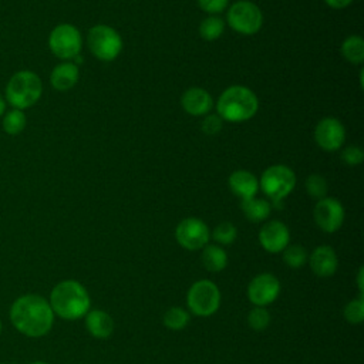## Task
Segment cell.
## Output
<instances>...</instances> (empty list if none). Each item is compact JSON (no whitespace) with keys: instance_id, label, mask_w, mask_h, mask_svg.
Instances as JSON below:
<instances>
[{"instance_id":"f546056e","label":"cell","mask_w":364,"mask_h":364,"mask_svg":"<svg viewBox=\"0 0 364 364\" xmlns=\"http://www.w3.org/2000/svg\"><path fill=\"white\" fill-rule=\"evenodd\" d=\"M306 191L314 199H323L327 195V181L317 173L310 175L306 179Z\"/></svg>"},{"instance_id":"7a4b0ae2","label":"cell","mask_w":364,"mask_h":364,"mask_svg":"<svg viewBox=\"0 0 364 364\" xmlns=\"http://www.w3.org/2000/svg\"><path fill=\"white\" fill-rule=\"evenodd\" d=\"M48 303L54 316L74 321L84 317L91 307L88 290L78 280L67 279L58 282L50 291Z\"/></svg>"},{"instance_id":"ac0fdd59","label":"cell","mask_w":364,"mask_h":364,"mask_svg":"<svg viewBox=\"0 0 364 364\" xmlns=\"http://www.w3.org/2000/svg\"><path fill=\"white\" fill-rule=\"evenodd\" d=\"M229 186L236 196L240 199H247L256 196L259 191V181L252 172L239 169L229 176Z\"/></svg>"},{"instance_id":"603a6c76","label":"cell","mask_w":364,"mask_h":364,"mask_svg":"<svg viewBox=\"0 0 364 364\" xmlns=\"http://www.w3.org/2000/svg\"><path fill=\"white\" fill-rule=\"evenodd\" d=\"M26 124H27V118H26L24 111L16 109V108L7 111L3 115V121H1L3 129L9 135H18V134H21L24 131V128H26Z\"/></svg>"},{"instance_id":"ffe728a7","label":"cell","mask_w":364,"mask_h":364,"mask_svg":"<svg viewBox=\"0 0 364 364\" xmlns=\"http://www.w3.org/2000/svg\"><path fill=\"white\" fill-rule=\"evenodd\" d=\"M242 210L246 216L247 220L250 222H263L270 216L272 212V203L266 199L262 198H247V199H242Z\"/></svg>"},{"instance_id":"6da1fadb","label":"cell","mask_w":364,"mask_h":364,"mask_svg":"<svg viewBox=\"0 0 364 364\" xmlns=\"http://www.w3.org/2000/svg\"><path fill=\"white\" fill-rule=\"evenodd\" d=\"M54 313L48 299L37 293L18 296L9 309L11 326L23 336L38 338L48 334L54 324Z\"/></svg>"},{"instance_id":"f1b7e54d","label":"cell","mask_w":364,"mask_h":364,"mask_svg":"<svg viewBox=\"0 0 364 364\" xmlns=\"http://www.w3.org/2000/svg\"><path fill=\"white\" fill-rule=\"evenodd\" d=\"M216 243L232 245L237 237V229L230 222H220L210 235Z\"/></svg>"},{"instance_id":"7402d4cb","label":"cell","mask_w":364,"mask_h":364,"mask_svg":"<svg viewBox=\"0 0 364 364\" xmlns=\"http://www.w3.org/2000/svg\"><path fill=\"white\" fill-rule=\"evenodd\" d=\"M341 54L353 64H361L364 60V40L361 36H350L341 44Z\"/></svg>"},{"instance_id":"8992f818","label":"cell","mask_w":364,"mask_h":364,"mask_svg":"<svg viewBox=\"0 0 364 364\" xmlns=\"http://www.w3.org/2000/svg\"><path fill=\"white\" fill-rule=\"evenodd\" d=\"M296 175L286 165H272L269 166L259 181V188L263 193L273 202L279 203L283 200L294 188Z\"/></svg>"},{"instance_id":"d6a6232c","label":"cell","mask_w":364,"mask_h":364,"mask_svg":"<svg viewBox=\"0 0 364 364\" xmlns=\"http://www.w3.org/2000/svg\"><path fill=\"white\" fill-rule=\"evenodd\" d=\"M228 3L229 0H198L199 7L203 11L209 13L210 16H215L216 13L223 11L228 7Z\"/></svg>"},{"instance_id":"e0dca14e","label":"cell","mask_w":364,"mask_h":364,"mask_svg":"<svg viewBox=\"0 0 364 364\" xmlns=\"http://www.w3.org/2000/svg\"><path fill=\"white\" fill-rule=\"evenodd\" d=\"M85 317V328L95 338H107L114 333V320L112 317L100 309H90Z\"/></svg>"},{"instance_id":"277c9868","label":"cell","mask_w":364,"mask_h":364,"mask_svg":"<svg viewBox=\"0 0 364 364\" xmlns=\"http://www.w3.org/2000/svg\"><path fill=\"white\" fill-rule=\"evenodd\" d=\"M43 94L40 77L30 70H21L11 75L6 85V101L16 109L33 107Z\"/></svg>"},{"instance_id":"4fadbf2b","label":"cell","mask_w":364,"mask_h":364,"mask_svg":"<svg viewBox=\"0 0 364 364\" xmlns=\"http://www.w3.org/2000/svg\"><path fill=\"white\" fill-rule=\"evenodd\" d=\"M346 139L344 125L333 117H326L318 121L314 129V141L324 151H337Z\"/></svg>"},{"instance_id":"8d00e7d4","label":"cell","mask_w":364,"mask_h":364,"mask_svg":"<svg viewBox=\"0 0 364 364\" xmlns=\"http://www.w3.org/2000/svg\"><path fill=\"white\" fill-rule=\"evenodd\" d=\"M28 364H48L47 361H41V360H36V361H31Z\"/></svg>"},{"instance_id":"83f0119b","label":"cell","mask_w":364,"mask_h":364,"mask_svg":"<svg viewBox=\"0 0 364 364\" xmlns=\"http://www.w3.org/2000/svg\"><path fill=\"white\" fill-rule=\"evenodd\" d=\"M343 316H344V318L350 324H360V323H363V320H364V300H363L361 294L357 299L350 300L344 306Z\"/></svg>"},{"instance_id":"d4e9b609","label":"cell","mask_w":364,"mask_h":364,"mask_svg":"<svg viewBox=\"0 0 364 364\" xmlns=\"http://www.w3.org/2000/svg\"><path fill=\"white\" fill-rule=\"evenodd\" d=\"M189 313L179 307V306H173L171 309H168L164 314V326L169 330H173V331H179V330H183L188 323H189Z\"/></svg>"},{"instance_id":"1f68e13d","label":"cell","mask_w":364,"mask_h":364,"mask_svg":"<svg viewBox=\"0 0 364 364\" xmlns=\"http://www.w3.org/2000/svg\"><path fill=\"white\" fill-rule=\"evenodd\" d=\"M223 127V119L218 114H212L205 117L202 121V131L208 135H215L218 134Z\"/></svg>"},{"instance_id":"4dcf8cb0","label":"cell","mask_w":364,"mask_h":364,"mask_svg":"<svg viewBox=\"0 0 364 364\" xmlns=\"http://www.w3.org/2000/svg\"><path fill=\"white\" fill-rule=\"evenodd\" d=\"M341 159L344 164H347L348 166H357L363 162L364 159V151L360 146L355 145H350L347 148H344L341 151Z\"/></svg>"},{"instance_id":"d6986e66","label":"cell","mask_w":364,"mask_h":364,"mask_svg":"<svg viewBox=\"0 0 364 364\" xmlns=\"http://www.w3.org/2000/svg\"><path fill=\"white\" fill-rule=\"evenodd\" d=\"M78 77H80L78 65L71 61H65V63H60L53 68L50 74V82L53 88L58 91H67L77 84Z\"/></svg>"},{"instance_id":"9c48e42d","label":"cell","mask_w":364,"mask_h":364,"mask_svg":"<svg viewBox=\"0 0 364 364\" xmlns=\"http://www.w3.org/2000/svg\"><path fill=\"white\" fill-rule=\"evenodd\" d=\"M82 40L80 30L68 23L55 26L48 36V47L51 53L61 60H73L81 51Z\"/></svg>"},{"instance_id":"30bf717a","label":"cell","mask_w":364,"mask_h":364,"mask_svg":"<svg viewBox=\"0 0 364 364\" xmlns=\"http://www.w3.org/2000/svg\"><path fill=\"white\" fill-rule=\"evenodd\" d=\"M176 242L186 250L203 249L209 239L210 232L208 225L199 218H185L175 229Z\"/></svg>"},{"instance_id":"44dd1931","label":"cell","mask_w":364,"mask_h":364,"mask_svg":"<svg viewBox=\"0 0 364 364\" xmlns=\"http://www.w3.org/2000/svg\"><path fill=\"white\" fill-rule=\"evenodd\" d=\"M202 264L212 273L222 272L228 266V255L223 247L218 245H206L202 249Z\"/></svg>"},{"instance_id":"4316f807","label":"cell","mask_w":364,"mask_h":364,"mask_svg":"<svg viewBox=\"0 0 364 364\" xmlns=\"http://www.w3.org/2000/svg\"><path fill=\"white\" fill-rule=\"evenodd\" d=\"M247 324L255 331H263L270 324V313L266 307L255 306L247 314Z\"/></svg>"},{"instance_id":"d590c367","label":"cell","mask_w":364,"mask_h":364,"mask_svg":"<svg viewBox=\"0 0 364 364\" xmlns=\"http://www.w3.org/2000/svg\"><path fill=\"white\" fill-rule=\"evenodd\" d=\"M6 112V101L4 98L0 95V117H3Z\"/></svg>"},{"instance_id":"5b68a950","label":"cell","mask_w":364,"mask_h":364,"mask_svg":"<svg viewBox=\"0 0 364 364\" xmlns=\"http://www.w3.org/2000/svg\"><path fill=\"white\" fill-rule=\"evenodd\" d=\"M186 304L195 316L209 317L220 306V290L212 280L200 279L189 287Z\"/></svg>"},{"instance_id":"7c38bea8","label":"cell","mask_w":364,"mask_h":364,"mask_svg":"<svg viewBox=\"0 0 364 364\" xmlns=\"http://www.w3.org/2000/svg\"><path fill=\"white\" fill-rule=\"evenodd\" d=\"M247 299L255 306L264 307L273 303L280 294V282L272 273H260L247 284Z\"/></svg>"},{"instance_id":"74e56055","label":"cell","mask_w":364,"mask_h":364,"mask_svg":"<svg viewBox=\"0 0 364 364\" xmlns=\"http://www.w3.org/2000/svg\"><path fill=\"white\" fill-rule=\"evenodd\" d=\"M1 330H3V323H1V318H0V334H1Z\"/></svg>"},{"instance_id":"2e32d148","label":"cell","mask_w":364,"mask_h":364,"mask_svg":"<svg viewBox=\"0 0 364 364\" xmlns=\"http://www.w3.org/2000/svg\"><path fill=\"white\" fill-rule=\"evenodd\" d=\"M181 105L188 114L199 117L208 114L212 109L213 98L206 90L199 87H191L182 94Z\"/></svg>"},{"instance_id":"836d02e7","label":"cell","mask_w":364,"mask_h":364,"mask_svg":"<svg viewBox=\"0 0 364 364\" xmlns=\"http://www.w3.org/2000/svg\"><path fill=\"white\" fill-rule=\"evenodd\" d=\"M324 1H326V4L328 7L337 9V10L344 9V7H347V6H350L353 3V0H324Z\"/></svg>"},{"instance_id":"5bb4252c","label":"cell","mask_w":364,"mask_h":364,"mask_svg":"<svg viewBox=\"0 0 364 364\" xmlns=\"http://www.w3.org/2000/svg\"><path fill=\"white\" fill-rule=\"evenodd\" d=\"M290 242L289 228L280 220H269L259 230V243L269 253H280Z\"/></svg>"},{"instance_id":"e575fe53","label":"cell","mask_w":364,"mask_h":364,"mask_svg":"<svg viewBox=\"0 0 364 364\" xmlns=\"http://www.w3.org/2000/svg\"><path fill=\"white\" fill-rule=\"evenodd\" d=\"M363 272H364V269L360 267L358 274H357V284H358V289H360V294L363 293V274H364Z\"/></svg>"},{"instance_id":"9a60e30c","label":"cell","mask_w":364,"mask_h":364,"mask_svg":"<svg viewBox=\"0 0 364 364\" xmlns=\"http://www.w3.org/2000/svg\"><path fill=\"white\" fill-rule=\"evenodd\" d=\"M309 264L311 272L318 277H330L338 269V259L331 246H317L309 256Z\"/></svg>"},{"instance_id":"ba28073f","label":"cell","mask_w":364,"mask_h":364,"mask_svg":"<svg viewBox=\"0 0 364 364\" xmlns=\"http://www.w3.org/2000/svg\"><path fill=\"white\" fill-rule=\"evenodd\" d=\"M228 24L240 34H255L263 24L262 10L249 0L236 1L228 10Z\"/></svg>"},{"instance_id":"484cf974","label":"cell","mask_w":364,"mask_h":364,"mask_svg":"<svg viewBox=\"0 0 364 364\" xmlns=\"http://www.w3.org/2000/svg\"><path fill=\"white\" fill-rule=\"evenodd\" d=\"M309 255L301 245H287L283 250V262L291 269H300L307 263Z\"/></svg>"},{"instance_id":"3957f363","label":"cell","mask_w":364,"mask_h":364,"mask_svg":"<svg viewBox=\"0 0 364 364\" xmlns=\"http://www.w3.org/2000/svg\"><path fill=\"white\" fill-rule=\"evenodd\" d=\"M259 101L256 94L243 85L226 88L216 104L218 115L229 122H243L257 112Z\"/></svg>"},{"instance_id":"cb8c5ba5","label":"cell","mask_w":364,"mask_h":364,"mask_svg":"<svg viewBox=\"0 0 364 364\" xmlns=\"http://www.w3.org/2000/svg\"><path fill=\"white\" fill-rule=\"evenodd\" d=\"M225 31V21L218 16H209L199 24V34L206 41L218 40Z\"/></svg>"},{"instance_id":"8fae6325","label":"cell","mask_w":364,"mask_h":364,"mask_svg":"<svg viewBox=\"0 0 364 364\" xmlns=\"http://www.w3.org/2000/svg\"><path fill=\"white\" fill-rule=\"evenodd\" d=\"M316 225L326 233L337 232L344 222V208L336 198L318 199L313 210Z\"/></svg>"},{"instance_id":"52a82bcc","label":"cell","mask_w":364,"mask_h":364,"mask_svg":"<svg viewBox=\"0 0 364 364\" xmlns=\"http://www.w3.org/2000/svg\"><path fill=\"white\" fill-rule=\"evenodd\" d=\"M91 53L101 61L115 60L122 50V40L117 30L107 24L94 26L87 36Z\"/></svg>"}]
</instances>
